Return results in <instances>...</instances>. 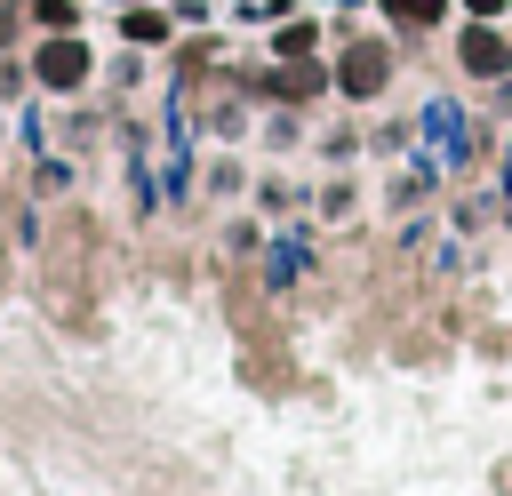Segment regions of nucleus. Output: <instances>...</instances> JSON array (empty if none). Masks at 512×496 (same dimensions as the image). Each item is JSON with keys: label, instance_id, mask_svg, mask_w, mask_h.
<instances>
[{"label": "nucleus", "instance_id": "f257e3e1", "mask_svg": "<svg viewBox=\"0 0 512 496\" xmlns=\"http://www.w3.org/2000/svg\"><path fill=\"white\" fill-rule=\"evenodd\" d=\"M32 80H40V88H80V80H88V40L48 32V40L32 48Z\"/></svg>", "mask_w": 512, "mask_h": 496}, {"label": "nucleus", "instance_id": "f03ea898", "mask_svg": "<svg viewBox=\"0 0 512 496\" xmlns=\"http://www.w3.org/2000/svg\"><path fill=\"white\" fill-rule=\"evenodd\" d=\"M456 56H464V72H480V80H496V72L512 64V48H504V32H496L488 16H472V32L456 40Z\"/></svg>", "mask_w": 512, "mask_h": 496}, {"label": "nucleus", "instance_id": "7ed1b4c3", "mask_svg": "<svg viewBox=\"0 0 512 496\" xmlns=\"http://www.w3.org/2000/svg\"><path fill=\"white\" fill-rule=\"evenodd\" d=\"M384 72H392V56L376 48V40H360L344 64H336V80H344V96H376L384 88Z\"/></svg>", "mask_w": 512, "mask_h": 496}, {"label": "nucleus", "instance_id": "20e7f679", "mask_svg": "<svg viewBox=\"0 0 512 496\" xmlns=\"http://www.w3.org/2000/svg\"><path fill=\"white\" fill-rule=\"evenodd\" d=\"M128 40H168V16H152V8H128Z\"/></svg>", "mask_w": 512, "mask_h": 496}, {"label": "nucleus", "instance_id": "39448f33", "mask_svg": "<svg viewBox=\"0 0 512 496\" xmlns=\"http://www.w3.org/2000/svg\"><path fill=\"white\" fill-rule=\"evenodd\" d=\"M392 16H400V24H432V16H440V0H392Z\"/></svg>", "mask_w": 512, "mask_h": 496}, {"label": "nucleus", "instance_id": "423d86ee", "mask_svg": "<svg viewBox=\"0 0 512 496\" xmlns=\"http://www.w3.org/2000/svg\"><path fill=\"white\" fill-rule=\"evenodd\" d=\"M32 16H40L48 32H64V24H72V0H32Z\"/></svg>", "mask_w": 512, "mask_h": 496}, {"label": "nucleus", "instance_id": "0eeeda50", "mask_svg": "<svg viewBox=\"0 0 512 496\" xmlns=\"http://www.w3.org/2000/svg\"><path fill=\"white\" fill-rule=\"evenodd\" d=\"M464 8H472V16H504V0H464Z\"/></svg>", "mask_w": 512, "mask_h": 496}]
</instances>
